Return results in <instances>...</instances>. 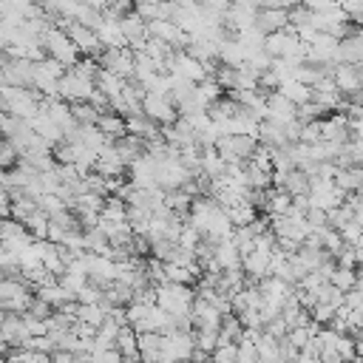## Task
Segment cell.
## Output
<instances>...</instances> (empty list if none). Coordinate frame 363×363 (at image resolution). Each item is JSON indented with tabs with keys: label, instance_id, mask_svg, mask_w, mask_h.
<instances>
[{
	"label": "cell",
	"instance_id": "5",
	"mask_svg": "<svg viewBox=\"0 0 363 363\" xmlns=\"http://www.w3.org/2000/svg\"><path fill=\"white\" fill-rule=\"evenodd\" d=\"M96 128L111 139V142H116V139H122L125 133H128V128H125V116L122 113H116V111H102L99 116H96Z\"/></svg>",
	"mask_w": 363,
	"mask_h": 363
},
{
	"label": "cell",
	"instance_id": "6",
	"mask_svg": "<svg viewBox=\"0 0 363 363\" xmlns=\"http://www.w3.org/2000/svg\"><path fill=\"white\" fill-rule=\"evenodd\" d=\"M116 349L122 352V360H139V346H136V329L130 323H122L116 332Z\"/></svg>",
	"mask_w": 363,
	"mask_h": 363
},
{
	"label": "cell",
	"instance_id": "3",
	"mask_svg": "<svg viewBox=\"0 0 363 363\" xmlns=\"http://www.w3.org/2000/svg\"><path fill=\"white\" fill-rule=\"evenodd\" d=\"M142 113L150 116L156 125H170V122H176V116H179L176 105H173L164 94H145V96H142Z\"/></svg>",
	"mask_w": 363,
	"mask_h": 363
},
{
	"label": "cell",
	"instance_id": "14",
	"mask_svg": "<svg viewBox=\"0 0 363 363\" xmlns=\"http://www.w3.org/2000/svg\"><path fill=\"white\" fill-rule=\"evenodd\" d=\"M354 65V71H357V79H360V85H363V60L360 62H352Z\"/></svg>",
	"mask_w": 363,
	"mask_h": 363
},
{
	"label": "cell",
	"instance_id": "11",
	"mask_svg": "<svg viewBox=\"0 0 363 363\" xmlns=\"http://www.w3.org/2000/svg\"><path fill=\"white\" fill-rule=\"evenodd\" d=\"M133 11L147 23V20H156L159 17V3H145V0H133Z\"/></svg>",
	"mask_w": 363,
	"mask_h": 363
},
{
	"label": "cell",
	"instance_id": "13",
	"mask_svg": "<svg viewBox=\"0 0 363 363\" xmlns=\"http://www.w3.org/2000/svg\"><path fill=\"white\" fill-rule=\"evenodd\" d=\"M309 11H326V9H332L337 0H301Z\"/></svg>",
	"mask_w": 363,
	"mask_h": 363
},
{
	"label": "cell",
	"instance_id": "2",
	"mask_svg": "<svg viewBox=\"0 0 363 363\" xmlns=\"http://www.w3.org/2000/svg\"><path fill=\"white\" fill-rule=\"evenodd\" d=\"M94 79L77 74L74 68H65V74L57 79V96H62L65 102H79V99H88L94 94Z\"/></svg>",
	"mask_w": 363,
	"mask_h": 363
},
{
	"label": "cell",
	"instance_id": "1",
	"mask_svg": "<svg viewBox=\"0 0 363 363\" xmlns=\"http://www.w3.org/2000/svg\"><path fill=\"white\" fill-rule=\"evenodd\" d=\"M43 45H45V54L48 57H54V60H60L62 65H74L82 54H79V48L71 43V37L65 34V28H60V26H48V31L43 34Z\"/></svg>",
	"mask_w": 363,
	"mask_h": 363
},
{
	"label": "cell",
	"instance_id": "7",
	"mask_svg": "<svg viewBox=\"0 0 363 363\" xmlns=\"http://www.w3.org/2000/svg\"><path fill=\"white\" fill-rule=\"evenodd\" d=\"M275 91H281V94H284L286 99H292L295 105H301V102L312 99V88H309V85H303V82H298L295 77H286V79H281V85H278Z\"/></svg>",
	"mask_w": 363,
	"mask_h": 363
},
{
	"label": "cell",
	"instance_id": "9",
	"mask_svg": "<svg viewBox=\"0 0 363 363\" xmlns=\"http://www.w3.org/2000/svg\"><path fill=\"white\" fill-rule=\"evenodd\" d=\"M74 318H77V320H88V323H94V326H99V323H102V318H105V309L99 306V301H96V303H79V301H77V306H74Z\"/></svg>",
	"mask_w": 363,
	"mask_h": 363
},
{
	"label": "cell",
	"instance_id": "8",
	"mask_svg": "<svg viewBox=\"0 0 363 363\" xmlns=\"http://www.w3.org/2000/svg\"><path fill=\"white\" fill-rule=\"evenodd\" d=\"M227 216H230L233 227H241V224H250V221L258 216V207H255L252 201L241 199V201H235L233 207H227Z\"/></svg>",
	"mask_w": 363,
	"mask_h": 363
},
{
	"label": "cell",
	"instance_id": "10",
	"mask_svg": "<svg viewBox=\"0 0 363 363\" xmlns=\"http://www.w3.org/2000/svg\"><path fill=\"white\" fill-rule=\"evenodd\" d=\"M329 281L346 292V289H352V286L357 284V267H354V269H352V267H335L332 275H329Z\"/></svg>",
	"mask_w": 363,
	"mask_h": 363
},
{
	"label": "cell",
	"instance_id": "4",
	"mask_svg": "<svg viewBox=\"0 0 363 363\" xmlns=\"http://www.w3.org/2000/svg\"><path fill=\"white\" fill-rule=\"evenodd\" d=\"M255 26L269 34V31H278L284 26H289V9H281V6H261L258 14H255Z\"/></svg>",
	"mask_w": 363,
	"mask_h": 363
},
{
	"label": "cell",
	"instance_id": "12",
	"mask_svg": "<svg viewBox=\"0 0 363 363\" xmlns=\"http://www.w3.org/2000/svg\"><path fill=\"white\" fill-rule=\"evenodd\" d=\"M335 349H337L340 360H354V337L352 335H340L337 343H335Z\"/></svg>",
	"mask_w": 363,
	"mask_h": 363
}]
</instances>
